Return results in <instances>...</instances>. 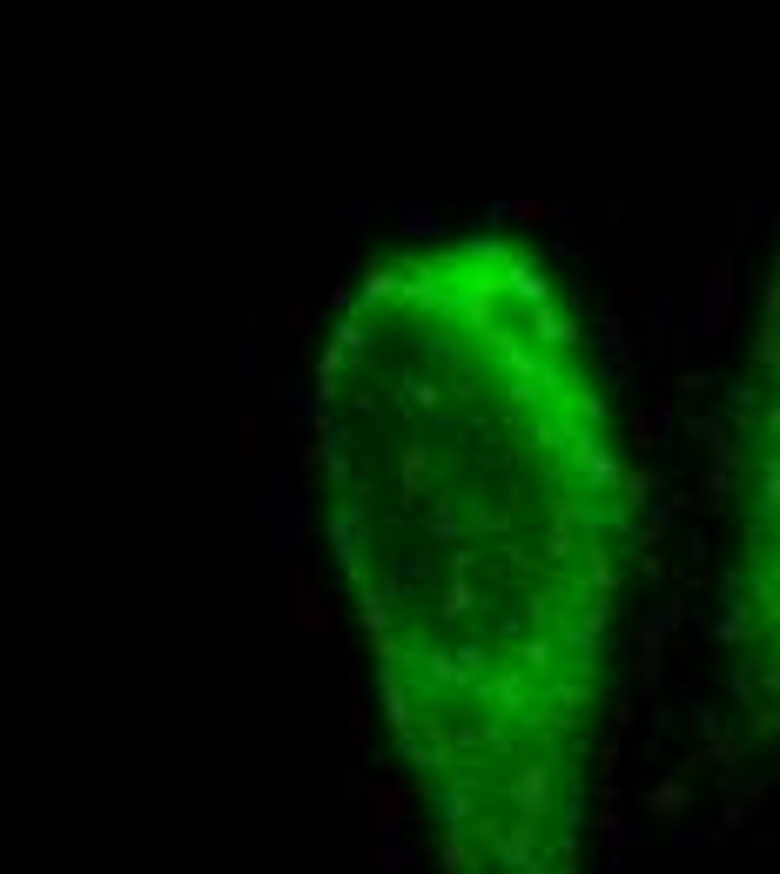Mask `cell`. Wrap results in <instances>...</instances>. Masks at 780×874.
<instances>
[{"mask_svg": "<svg viewBox=\"0 0 780 874\" xmlns=\"http://www.w3.org/2000/svg\"><path fill=\"white\" fill-rule=\"evenodd\" d=\"M309 471L438 874H599L646 491L559 263L491 222L370 256L309 364Z\"/></svg>", "mask_w": 780, "mask_h": 874, "instance_id": "obj_1", "label": "cell"}, {"mask_svg": "<svg viewBox=\"0 0 780 874\" xmlns=\"http://www.w3.org/2000/svg\"><path fill=\"white\" fill-rule=\"evenodd\" d=\"M720 713L747 753L780 746V256L740 371L720 572Z\"/></svg>", "mask_w": 780, "mask_h": 874, "instance_id": "obj_2", "label": "cell"}]
</instances>
